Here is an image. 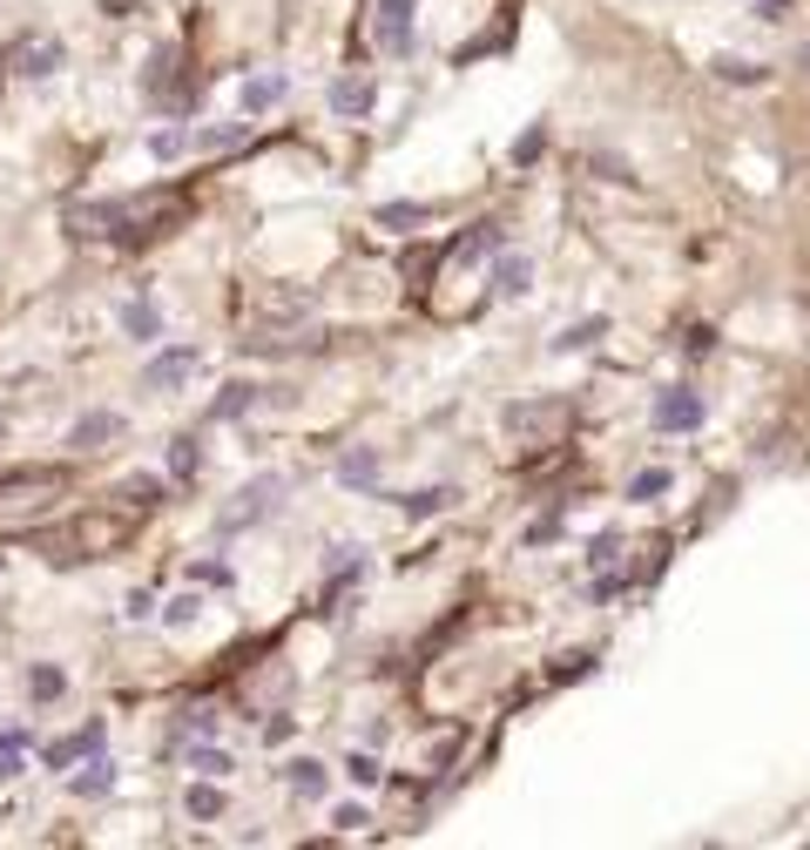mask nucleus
I'll list each match as a JSON object with an SVG mask.
<instances>
[{"label": "nucleus", "instance_id": "21", "mask_svg": "<svg viewBox=\"0 0 810 850\" xmlns=\"http://www.w3.org/2000/svg\"><path fill=\"white\" fill-rule=\"evenodd\" d=\"M601 331H608L601 317H595V324H575V331H560V337H554V352H588V345H595Z\"/></svg>", "mask_w": 810, "mask_h": 850}, {"label": "nucleus", "instance_id": "10", "mask_svg": "<svg viewBox=\"0 0 810 850\" xmlns=\"http://www.w3.org/2000/svg\"><path fill=\"white\" fill-rule=\"evenodd\" d=\"M109 790H115V762L89 749V770L74 777V797H109Z\"/></svg>", "mask_w": 810, "mask_h": 850}, {"label": "nucleus", "instance_id": "34", "mask_svg": "<svg viewBox=\"0 0 810 850\" xmlns=\"http://www.w3.org/2000/svg\"><path fill=\"white\" fill-rule=\"evenodd\" d=\"M682 352H689V358H702V352H716V331H709V324H696V331L682 337Z\"/></svg>", "mask_w": 810, "mask_h": 850}, {"label": "nucleus", "instance_id": "20", "mask_svg": "<svg viewBox=\"0 0 810 850\" xmlns=\"http://www.w3.org/2000/svg\"><path fill=\"white\" fill-rule=\"evenodd\" d=\"M196 466H203V446H196V439H176V446H170V473H176V479H196Z\"/></svg>", "mask_w": 810, "mask_h": 850}, {"label": "nucleus", "instance_id": "6", "mask_svg": "<svg viewBox=\"0 0 810 850\" xmlns=\"http://www.w3.org/2000/svg\"><path fill=\"white\" fill-rule=\"evenodd\" d=\"M190 372H196V352H190V345H176V352H162V358H149V372H142V378H149L155 392H170V385H183Z\"/></svg>", "mask_w": 810, "mask_h": 850}, {"label": "nucleus", "instance_id": "28", "mask_svg": "<svg viewBox=\"0 0 810 850\" xmlns=\"http://www.w3.org/2000/svg\"><path fill=\"white\" fill-rule=\"evenodd\" d=\"M378 48L385 54H405V48H413V28H405V21H378Z\"/></svg>", "mask_w": 810, "mask_h": 850}, {"label": "nucleus", "instance_id": "41", "mask_svg": "<svg viewBox=\"0 0 810 850\" xmlns=\"http://www.w3.org/2000/svg\"><path fill=\"white\" fill-rule=\"evenodd\" d=\"M803 68H810V48H803Z\"/></svg>", "mask_w": 810, "mask_h": 850}, {"label": "nucleus", "instance_id": "40", "mask_svg": "<svg viewBox=\"0 0 810 850\" xmlns=\"http://www.w3.org/2000/svg\"><path fill=\"white\" fill-rule=\"evenodd\" d=\"M264 742H291V716H271L264 722Z\"/></svg>", "mask_w": 810, "mask_h": 850}, {"label": "nucleus", "instance_id": "5", "mask_svg": "<svg viewBox=\"0 0 810 850\" xmlns=\"http://www.w3.org/2000/svg\"><path fill=\"white\" fill-rule=\"evenodd\" d=\"M14 68H21L28 81H48V74L61 68V41H54V34H28V41L14 48Z\"/></svg>", "mask_w": 810, "mask_h": 850}, {"label": "nucleus", "instance_id": "4", "mask_svg": "<svg viewBox=\"0 0 810 850\" xmlns=\"http://www.w3.org/2000/svg\"><path fill=\"white\" fill-rule=\"evenodd\" d=\"M656 425H662V433H696V425H702V398L696 392H662L656 398Z\"/></svg>", "mask_w": 810, "mask_h": 850}, {"label": "nucleus", "instance_id": "30", "mask_svg": "<svg viewBox=\"0 0 810 850\" xmlns=\"http://www.w3.org/2000/svg\"><path fill=\"white\" fill-rule=\"evenodd\" d=\"M190 770H203V777H230V756H223V749H190Z\"/></svg>", "mask_w": 810, "mask_h": 850}, {"label": "nucleus", "instance_id": "33", "mask_svg": "<svg viewBox=\"0 0 810 850\" xmlns=\"http://www.w3.org/2000/svg\"><path fill=\"white\" fill-rule=\"evenodd\" d=\"M155 493H162L155 479H129V486H122V499H129V506H155Z\"/></svg>", "mask_w": 810, "mask_h": 850}, {"label": "nucleus", "instance_id": "14", "mask_svg": "<svg viewBox=\"0 0 810 850\" xmlns=\"http://www.w3.org/2000/svg\"><path fill=\"white\" fill-rule=\"evenodd\" d=\"M257 398H264V392H257V385H223V398H216V405H210V418H243V412H251V405H257Z\"/></svg>", "mask_w": 810, "mask_h": 850}, {"label": "nucleus", "instance_id": "36", "mask_svg": "<svg viewBox=\"0 0 810 850\" xmlns=\"http://www.w3.org/2000/svg\"><path fill=\"white\" fill-rule=\"evenodd\" d=\"M534 155H540V129H527V135L514 142V162H534Z\"/></svg>", "mask_w": 810, "mask_h": 850}, {"label": "nucleus", "instance_id": "19", "mask_svg": "<svg viewBox=\"0 0 810 850\" xmlns=\"http://www.w3.org/2000/svg\"><path fill=\"white\" fill-rule=\"evenodd\" d=\"M426 216H433L426 203H385V210H378L385 230H413V223H426Z\"/></svg>", "mask_w": 810, "mask_h": 850}, {"label": "nucleus", "instance_id": "24", "mask_svg": "<svg viewBox=\"0 0 810 850\" xmlns=\"http://www.w3.org/2000/svg\"><path fill=\"white\" fill-rule=\"evenodd\" d=\"M662 493H669V473H662V466L635 473V486H628V499H662Z\"/></svg>", "mask_w": 810, "mask_h": 850}, {"label": "nucleus", "instance_id": "35", "mask_svg": "<svg viewBox=\"0 0 810 850\" xmlns=\"http://www.w3.org/2000/svg\"><path fill=\"white\" fill-rule=\"evenodd\" d=\"M716 74H722V81H757L763 68H750V61H716Z\"/></svg>", "mask_w": 810, "mask_h": 850}, {"label": "nucleus", "instance_id": "37", "mask_svg": "<svg viewBox=\"0 0 810 850\" xmlns=\"http://www.w3.org/2000/svg\"><path fill=\"white\" fill-rule=\"evenodd\" d=\"M183 729H190V736H210V729H216V709H190V722H183Z\"/></svg>", "mask_w": 810, "mask_h": 850}, {"label": "nucleus", "instance_id": "2", "mask_svg": "<svg viewBox=\"0 0 810 850\" xmlns=\"http://www.w3.org/2000/svg\"><path fill=\"white\" fill-rule=\"evenodd\" d=\"M277 493H284V479H277V473H271V479H251V486L236 493V506H230V514H223V534H236V527H251V520H264L271 506H277Z\"/></svg>", "mask_w": 810, "mask_h": 850}, {"label": "nucleus", "instance_id": "32", "mask_svg": "<svg viewBox=\"0 0 810 850\" xmlns=\"http://www.w3.org/2000/svg\"><path fill=\"white\" fill-rule=\"evenodd\" d=\"M345 777H352V783H365V790H372V783H378V756H365V749H358V756H352V762H345Z\"/></svg>", "mask_w": 810, "mask_h": 850}, {"label": "nucleus", "instance_id": "9", "mask_svg": "<svg viewBox=\"0 0 810 850\" xmlns=\"http://www.w3.org/2000/svg\"><path fill=\"white\" fill-rule=\"evenodd\" d=\"M494 250H507V236H500L494 223H479V230H466V236H459L453 257H459V264H479V257H494Z\"/></svg>", "mask_w": 810, "mask_h": 850}, {"label": "nucleus", "instance_id": "31", "mask_svg": "<svg viewBox=\"0 0 810 850\" xmlns=\"http://www.w3.org/2000/svg\"><path fill=\"white\" fill-rule=\"evenodd\" d=\"M196 608H203V601H196V594H176V601H170V608H162V621H170V628H183V621H196Z\"/></svg>", "mask_w": 810, "mask_h": 850}, {"label": "nucleus", "instance_id": "17", "mask_svg": "<svg viewBox=\"0 0 810 850\" xmlns=\"http://www.w3.org/2000/svg\"><path fill=\"white\" fill-rule=\"evenodd\" d=\"M446 499H453V486H419V493H405V514H413V520H426V514H439Z\"/></svg>", "mask_w": 810, "mask_h": 850}, {"label": "nucleus", "instance_id": "18", "mask_svg": "<svg viewBox=\"0 0 810 850\" xmlns=\"http://www.w3.org/2000/svg\"><path fill=\"white\" fill-rule=\"evenodd\" d=\"M190 817H196V823H216V817H223V790H216V783H196V790H190Z\"/></svg>", "mask_w": 810, "mask_h": 850}, {"label": "nucleus", "instance_id": "39", "mask_svg": "<svg viewBox=\"0 0 810 850\" xmlns=\"http://www.w3.org/2000/svg\"><path fill=\"white\" fill-rule=\"evenodd\" d=\"M615 547H621V540H615V534H601V540L588 547V554H595V567H608V560H615Z\"/></svg>", "mask_w": 810, "mask_h": 850}, {"label": "nucleus", "instance_id": "22", "mask_svg": "<svg viewBox=\"0 0 810 850\" xmlns=\"http://www.w3.org/2000/svg\"><path fill=\"white\" fill-rule=\"evenodd\" d=\"M494 291H500V297H520V291H527V264H520V257H507V264L494 271Z\"/></svg>", "mask_w": 810, "mask_h": 850}, {"label": "nucleus", "instance_id": "11", "mask_svg": "<svg viewBox=\"0 0 810 850\" xmlns=\"http://www.w3.org/2000/svg\"><path fill=\"white\" fill-rule=\"evenodd\" d=\"M332 109L338 115H372V81H332Z\"/></svg>", "mask_w": 810, "mask_h": 850}, {"label": "nucleus", "instance_id": "12", "mask_svg": "<svg viewBox=\"0 0 810 850\" xmlns=\"http://www.w3.org/2000/svg\"><path fill=\"white\" fill-rule=\"evenodd\" d=\"M89 749H102V729H81V736H68V742H48V762H54V770H68V762L89 756Z\"/></svg>", "mask_w": 810, "mask_h": 850}, {"label": "nucleus", "instance_id": "27", "mask_svg": "<svg viewBox=\"0 0 810 850\" xmlns=\"http://www.w3.org/2000/svg\"><path fill=\"white\" fill-rule=\"evenodd\" d=\"M122 324H129V337H155V304H142V297H135V304L122 311Z\"/></svg>", "mask_w": 810, "mask_h": 850}, {"label": "nucleus", "instance_id": "8", "mask_svg": "<svg viewBox=\"0 0 810 850\" xmlns=\"http://www.w3.org/2000/svg\"><path fill=\"white\" fill-rule=\"evenodd\" d=\"M284 89H291L284 74H251V81H243V109H251V115H264L271 102H284Z\"/></svg>", "mask_w": 810, "mask_h": 850}, {"label": "nucleus", "instance_id": "23", "mask_svg": "<svg viewBox=\"0 0 810 850\" xmlns=\"http://www.w3.org/2000/svg\"><path fill=\"white\" fill-rule=\"evenodd\" d=\"M183 149H190V135H183V129H155V135H149V155H162V162H176Z\"/></svg>", "mask_w": 810, "mask_h": 850}, {"label": "nucleus", "instance_id": "16", "mask_svg": "<svg viewBox=\"0 0 810 850\" xmlns=\"http://www.w3.org/2000/svg\"><path fill=\"white\" fill-rule=\"evenodd\" d=\"M284 777H291V790H297V797H317V790H324V762H311V756H297V762H291V770H284Z\"/></svg>", "mask_w": 810, "mask_h": 850}, {"label": "nucleus", "instance_id": "25", "mask_svg": "<svg viewBox=\"0 0 810 850\" xmlns=\"http://www.w3.org/2000/svg\"><path fill=\"white\" fill-rule=\"evenodd\" d=\"M21 742H28V729H8V736H0V777H21Z\"/></svg>", "mask_w": 810, "mask_h": 850}, {"label": "nucleus", "instance_id": "13", "mask_svg": "<svg viewBox=\"0 0 810 850\" xmlns=\"http://www.w3.org/2000/svg\"><path fill=\"white\" fill-rule=\"evenodd\" d=\"M338 479H345V486H372V479H378V453H372V446L345 453V459H338Z\"/></svg>", "mask_w": 810, "mask_h": 850}, {"label": "nucleus", "instance_id": "26", "mask_svg": "<svg viewBox=\"0 0 810 850\" xmlns=\"http://www.w3.org/2000/svg\"><path fill=\"white\" fill-rule=\"evenodd\" d=\"M28 689H34L41 702H54V696L68 689V675H61V668H34V675H28Z\"/></svg>", "mask_w": 810, "mask_h": 850}, {"label": "nucleus", "instance_id": "29", "mask_svg": "<svg viewBox=\"0 0 810 850\" xmlns=\"http://www.w3.org/2000/svg\"><path fill=\"white\" fill-rule=\"evenodd\" d=\"M243 135H251V129H243V122H223V129H203L196 142H203V149H236Z\"/></svg>", "mask_w": 810, "mask_h": 850}, {"label": "nucleus", "instance_id": "3", "mask_svg": "<svg viewBox=\"0 0 810 850\" xmlns=\"http://www.w3.org/2000/svg\"><path fill=\"white\" fill-rule=\"evenodd\" d=\"M68 230L74 236H129V203H74Z\"/></svg>", "mask_w": 810, "mask_h": 850}, {"label": "nucleus", "instance_id": "7", "mask_svg": "<svg viewBox=\"0 0 810 850\" xmlns=\"http://www.w3.org/2000/svg\"><path fill=\"white\" fill-rule=\"evenodd\" d=\"M109 439H122V418H115V412H89V418L74 425V446H81V453H95V446H109Z\"/></svg>", "mask_w": 810, "mask_h": 850}, {"label": "nucleus", "instance_id": "15", "mask_svg": "<svg viewBox=\"0 0 810 850\" xmlns=\"http://www.w3.org/2000/svg\"><path fill=\"white\" fill-rule=\"evenodd\" d=\"M311 311V291H271L264 297V317H277V324H291V317H304Z\"/></svg>", "mask_w": 810, "mask_h": 850}, {"label": "nucleus", "instance_id": "1", "mask_svg": "<svg viewBox=\"0 0 810 850\" xmlns=\"http://www.w3.org/2000/svg\"><path fill=\"white\" fill-rule=\"evenodd\" d=\"M507 433L514 439H560L567 433V405L560 398H520V405H507Z\"/></svg>", "mask_w": 810, "mask_h": 850}, {"label": "nucleus", "instance_id": "38", "mask_svg": "<svg viewBox=\"0 0 810 850\" xmlns=\"http://www.w3.org/2000/svg\"><path fill=\"white\" fill-rule=\"evenodd\" d=\"M413 14V0H378V21H405Z\"/></svg>", "mask_w": 810, "mask_h": 850}]
</instances>
